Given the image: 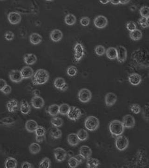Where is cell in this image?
<instances>
[{
  "mask_svg": "<svg viewBox=\"0 0 149 168\" xmlns=\"http://www.w3.org/2000/svg\"><path fill=\"white\" fill-rule=\"evenodd\" d=\"M37 60V58L36 55L33 53H28L24 56V61L28 65L35 64Z\"/></svg>",
  "mask_w": 149,
  "mask_h": 168,
  "instance_id": "22",
  "label": "cell"
},
{
  "mask_svg": "<svg viewBox=\"0 0 149 168\" xmlns=\"http://www.w3.org/2000/svg\"><path fill=\"white\" fill-rule=\"evenodd\" d=\"M147 24L148 27H149V16L147 18Z\"/></svg>",
  "mask_w": 149,
  "mask_h": 168,
  "instance_id": "61",
  "label": "cell"
},
{
  "mask_svg": "<svg viewBox=\"0 0 149 168\" xmlns=\"http://www.w3.org/2000/svg\"><path fill=\"white\" fill-rule=\"evenodd\" d=\"M129 37L132 40L136 41L142 38L143 37V33L141 31L137 29L134 31L130 32Z\"/></svg>",
  "mask_w": 149,
  "mask_h": 168,
  "instance_id": "31",
  "label": "cell"
},
{
  "mask_svg": "<svg viewBox=\"0 0 149 168\" xmlns=\"http://www.w3.org/2000/svg\"><path fill=\"white\" fill-rule=\"evenodd\" d=\"M66 82L65 79L62 77L56 78L54 82V85L56 89L60 90L62 86L65 85Z\"/></svg>",
  "mask_w": 149,
  "mask_h": 168,
  "instance_id": "35",
  "label": "cell"
},
{
  "mask_svg": "<svg viewBox=\"0 0 149 168\" xmlns=\"http://www.w3.org/2000/svg\"><path fill=\"white\" fill-rule=\"evenodd\" d=\"M129 144L128 139L125 136H119L115 139V145L116 148L120 151L126 150Z\"/></svg>",
  "mask_w": 149,
  "mask_h": 168,
  "instance_id": "4",
  "label": "cell"
},
{
  "mask_svg": "<svg viewBox=\"0 0 149 168\" xmlns=\"http://www.w3.org/2000/svg\"><path fill=\"white\" fill-rule=\"evenodd\" d=\"M116 48L118 52L117 60L118 62L120 63L125 62L127 57V51L126 49L122 46H118Z\"/></svg>",
  "mask_w": 149,
  "mask_h": 168,
  "instance_id": "11",
  "label": "cell"
},
{
  "mask_svg": "<svg viewBox=\"0 0 149 168\" xmlns=\"http://www.w3.org/2000/svg\"><path fill=\"white\" fill-rule=\"evenodd\" d=\"M21 167L22 168H33L34 166L32 164L28 162H24L22 163Z\"/></svg>",
  "mask_w": 149,
  "mask_h": 168,
  "instance_id": "52",
  "label": "cell"
},
{
  "mask_svg": "<svg viewBox=\"0 0 149 168\" xmlns=\"http://www.w3.org/2000/svg\"><path fill=\"white\" fill-rule=\"evenodd\" d=\"M94 24L95 27L98 29H104L107 26L108 21L105 16L99 15L94 19Z\"/></svg>",
  "mask_w": 149,
  "mask_h": 168,
  "instance_id": "10",
  "label": "cell"
},
{
  "mask_svg": "<svg viewBox=\"0 0 149 168\" xmlns=\"http://www.w3.org/2000/svg\"><path fill=\"white\" fill-rule=\"evenodd\" d=\"M82 115V112L80 109L75 106H72L70 107V109L67 115L71 121H76L80 119Z\"/></svg>",
  "mask_w": 149,
  "mask_h": 168,
  "instance_id": "7",
  "label": "cell"
},
{
  "mask_svg": "<svg viewBox=\"0 0 149 168\" xmlns=\"http://www.w3.org/2000/svg\"><path fill=\"white\" fill-rule=\"evenodd\" d=\"M122 123L123 126L126 129H132L135 126V119L132 115H126L122 118Z\"/></svg>",
  "mask_w": 149,
  "mask_h": 168,
  "instance_id": "9",
  "label": "cell"
},
{
  "mask_svg": "<svg viewBox=\"0 0 149 168\" xmlns=\"http://www.w3.org/2000/svg\"><path fill=\"white\" fill-rule=\"evenodd\" d=\"M68 88V84L66 83L65 85L62 86V88L60 90L62 91H65L67 90Z\"/></svg>",
  "mask_w": 149,
  "mask_h": 168,
  "instance_id": "58",
  "label": "cell"
},
{
  "mask_svg": "<svg viewBox=\"0 0 149 168\" xmlns=\"http://www.w3.org/2000/svg\"><path fill=\"white\" fill-rule=\"evenodd\" d=\"M80 24L82 26H87L90 24V19L87 16L83 17L80 20Z\"/></svg>",
  "mask_w": 149,
  "mask_h": 168,
  "instance_id": "48",
  "label": "cell"
},
{
  "mask_svg": "<svg viewBox=\"0 0 149 168\" xmlns=\"http://www.w3.org/2000/svg\"><path fill=\"white\" fill-rule=\"evenodd\" d=\"M130 1V0H120V4L126 5L128 4Z\"/></svg>",
  "mask_w": 149,
  "mask_h": 168,
  "instance_id": "57",
  "label": "cell"
},
{
  "mask_svg": "<svg viewBox=\"0 0 149 168\" xmlns=\"http://www.w3.org/2000/svg\"><path fill=\"white\" fill-rule=\"evenodd\" d=\"M109 128L112 136L115 137L122 135L125 129L122 122L117 120L112 121L110 123Z\"/></svg>",
  "mask_w": 149,
  "mask_h": 168,
  "instance_id": "2",
  "label": "cell"
},
{
  "mask_svg": "<svg viewBox=\"0 0 149 168\" xmlns=\"http://www.w3.org/2000/svg\"><path fill=\"white\" fill-rule=\"evenodd\" d=\"M35 134L37 136H42L45 135L46 130L42 126H39L35 131Z\"/></svg>",
  "mask_w": 149,
  "mask_h": 168,
  "instance_id": "45",
  "label": "cell"
},
{
  "mask_svg": "<svg viewBox=\"0 0 149 168\" xmlns=\"http://www.w3.org/2000/svg\"><path fill=\"white\" fill-rule=\"evenodd\" d=\"M55 158L58 162H62L66 159L67 154L66 150L62 148L58 147L54 150Z\"/></svg>",
  "mask_w": 149,
  "mask_h": 168,
  "instance_id": "8",
  "label": "cell"
},
{
  "mask_svg": "<svg viewBox=\"0 0 149 168\" xmlns=\"http://www.w3.org/2000/svg\"><path fill=\"white\" fill-rule=\"evenodd\" d=\"M20 111L23 115H28L31 111V107L27 100L23 99L21 100Z\"/></svg>",
  "mask_w": 149,
  "mask_h": 168,
  "instance_id": "24",
  "label": "cell"
},
{
  "mask_svg": "<svg viewBox=\"0 0 149 168\" xmlns=\"http://www.w3.org/2000/svg\"><path fill=\"white\" fill-rule=\"evenodd\" d=\"M45 135L42 136H37L36 137V140L38 143H42L45 140Z\"/></svg>",
  "mask_w": 149,
  "mask_h": 168,
  "instance_id": "51",
  "label": "cell"
},
{
  "mask_svg": "<svg viewBox=\"0 0 149 168\" xmlns=\"http://www.w3.org/2000/svg\"><path fill=\"white\" fill-rule=\"evenodd\" d=\"M78 98L80 102L86 103L90 101L92 98V93L87 88H82L78 92Z\"/></svg>",
  "mask_w": 149,
  "mask_h": 168,
  "instance_id": "5",
  "label": "cell"
},
{
  "mask_svg": "<svg viewBox=\"0 0 149 168\" xmlns=\"http://www.w3.org/2000/svg\"><path fill=\"white\" fill-rule=\"evenodd\" d=\"M139 12L142 17L147 18L149 16V7L147 6H142L139 10Z\"/></svg>",
  "mask_w": 149,
  "mask_h": 168,
  "instance_id": "43",
  "label": "cell"
},
{
  "mask_svg": "<svg viewBox=\"0 0 149 168\" xmlns=\"http://www.w3.org/2000/svg\"><path fill=\"white\" fill-rule=\"evenodd\" d=\"M70 107L67 103H62L59 106V114L63 115H67Z\"/></svg>",
  "mask_w": 149,
  "mask_h": 168,
  "instance_id": "37",
  "label": "cell"
},
{
  "mask_svg": "<svg viewBox=\"0 0 149 168\" xmlns=\"http://www.w3.org/2000/svg\"><path fill=\"white\" fill-rule=\"evenodd\" d=\"M33 94L35 96H40V91L38 89H35L34 91H33Z\"/></svg>",
  "mask_w": 149,
  "mask_h": 168,
  "instance_id": "55",
  "label": "cell"
},
{
  "mask_svg": "<svg viewBox=\"0 0 149 168\" xmlns=\"http://www.w3.org/2000/svg\"><path fill=\"white\" fill-rule=\"evenodd\" d=\"M18 165L16 159L12 157H9L5 160L4 167L6 168H16Z\"/></svg>",
  "mask_w": 149,
  "mask_h": 168,
  "instance_id": "27",
  "label": "cell"
},
{
  "mask_svg": "<svg viewBox=\"0 0 149 168\" xmlns=\"http://www.w3.org/2000/svg\"><path fill=\"white\" fill-rule=\"evenodd\" d=\"M77 72H78V70L77 68L74 65L69 66L67 70V73L70 77L75 76L77 74Z\"/></svg>",
  "mask_w": 149,
  "mask_h": 168,
  "instance_id": "39",
  "label": "cell"
},
{
  "mask_svg": "<svg viewBox=\"0 0 149 168\" xmlns=\"http://www.w3.org/2000/svg\"><path fill=\"white\" fill-rule=\"evenodd\" d=\"M9 78L12 82L16 83H19L23 79L21 71L18 70H13L10 71L9 74Z\"/></svg>",
  "mask_w": 149,
  "mask_h": 168,
  "instance_id": "15",
  "label": "cell"
},
{
  "mask_svg": "<svg viewBox=\"0 0 149 168\" xmlns=\"http://www.w3.org/2000/svg\"><path fill=\"white\" fill-rule=\"evenodd\" d=\"M99 2L100 3L105 5V4H108L109 2H110V0H99Z\"/></svg>",
  "mask_w": 149,
  "mask_h": 168,
  "instance_id": "60",
  "label": "cell"
},
{
  "mask_svg": "<svg viewBox=\"0 0 149 168\" xmlns=\"http://www.w3.org/2000/svg\"><path fill=\"white\" fill-rule=\"evenodd\" d=\"M142 115L145 121L149 122V104L144 105L143 108Z\"/></svg>",
  "mask_w": 149,
  "mask_h": 168,
  "instance_id": "42",
  "label": "cell"
},
{
  "mask_svg": "<svg viewBox=\"0 0 149 168\" xmlns=\"http://www.w3.org/2000/svg\"><path fill=\"white\" fill-rule=\"evenodd\" d=\"M45 1H46L47 2H52L53 1H54V0H45Z\"/></svg>",
  "mask_w": 149,
  "mask_h": 168,
  "instance_id": "62",
  "label": "cell"
},
{
  "mask_svg": "<svg viewBox=\"0 0 149 168\" xmlns=\"http://www.w3.org/2000/svg\"><path fill=\"white\" fill-rule=\"evenodd\" d=\"M128 80L131 85L136 86L139 85L141 82L142 77L138 73H132L129 75Z\"/></svg>",
  "mask_w": 149,
  "mask_h": 168,
  "instance_id": "18",
  "label": "cell"
},
{
  "mask_svg": "<svg viewBox=\"0 0 149 168\" xmlns=\"http://www.w3.org/2000/svg\"><path fill=\"white\" fill-rule=\"evenodd\" d=\"M64 21L66 24L69 26L75 24L76 22V18L75 15L72 14H68L65 16Z\"/></svg>",
  "mask_w": 149,
  "mask_h": 168,
  "instance_id": "32",
  "label": "cell"
},
{
  "mask_svg": "<svg viewBox=\"0 0 149 168\" xmlns=\"http://www.w3.org/2000/svg\"><path fill=\"white\" fill-rule=\"evenodd\" d=\"M130 109L132 113L135 114H138L141 111V107L138 104H131L130 106Z\"/></svg>",
  "mask_w": 149,
  "mask_h": 168,
  "instance_id": "44",
  "label": "cell"
},
{
  "mask_svg": "<svg viewBox=\"0 0 149 168\" xmlns=\"http://www.w3.org/2000/svg\"><path fill=\"white\" fill-rule=\"evenodd\" d=\"M49 73L44 69L37 70L33 76L32 83L34 85H42L49 80Z\"/></svg>",
  "mask_w": 149,
  "mask_h": 168,
  "instance_id": "1",
  "label": "cell"
},
{
  "mask_svg": "<svg viewBox=\"0 0 149 168\" xmlns=\"http://www.w3.org/2000/svg\"><path fill=\"white\" fill-rule=\"evenodd\" d=\"M18 100L16 99H12L8 101L6 107L9 112L14 113L18 108Z\"/></svg>",
  "mask_w": 149,
  "mask_h": 168,
  "instance_id": "19",
  "label": "cell"
},
{
  "mask_svg": "<svg viewBox=\"0 0 149 168\" xmlns=\"http://www.w3.org/2000/svg\"><path fill=\"white\" fill-rule=\"evenodd\" d=\"M11 91H12V88L11 86L7 85L2 90H1L2 92L4 94L8 95V94H10L11 93Z\"/></svg>",
  "mask_w": 149,
  "mask_h": 168,
  "instance_id": "50",
  "label": "cell"
},
{
  "mask_svg": "<svg viewBox=\"0 0 149 168\" xmlns=\"http://www.w3.org/2000/svg\"><path fill=\"white\" fill-rule=\"evenodd\" d=\"M106 55L107 58L110 60H114L117 58L118 52L116 48L111 47L108 48L106 50Z\"/></svg>",
  "mask_w": 149,
  "mask_h": 168,
  "instance_id": "25",
  "label": "cell"
},
{
  "mask_svg": "<svg viewBox=\"0 0 149 168\" xmlns=\"http://www.w3.org/2000/svg\"><path fill=\"white\" fill-rule=\"evenodd\" d=\"M100 122L98 119L94 116L87 117L84 121V126L90 131H94L98 129Z\"/></svg>",
  "mask_w": 149,
  "mask_h": 168,
  "instance_id": "3",
  "label": "cell"
},
{
  "mask_svg": "<svg viewBox=\"0 0 149 168\" xmlns=\"http://www.w3.org/2000/svg\"><path fill=\"white\" fill-rule=\"evenodd\" d=\"M31 104L35 109H40L44 106V100L40 96H34L31 100Z\"/></svg>",
  "mask_w": 149,
  "mask_h": 168,
  "instance_id": "13",
  "label": "cell"
},
{
  "mask_svg": "<svg viewBox=\"0 0 149 168\" xmlns=\"http://www.w3.org/2000/svg\"><path fill=\"white\" fill-rule=\"evenodd\" d=\"M49 134L52 137L55 139L60 138L62 136V132L61 130L59 129V128L54 127V126L50 129Z\"/></svg>",
  "mask_w": 149,
  "mask_h": 168,
  "instance_id": "30",
  "label": "cell"
},
{
  "mask_svg": "<svg viewBox=\"0 0 149 168\" xmlns=\"http://www.w3.org/2000/svg\"><path fill=\"white\" fill-rule=\"evenodd\" d=\"M118 100L117 95L113 93L110 92L105 96V103L107 107H112L115 105Z\"/></svg>",
  "mask_w": 149,
  "mask_h": 168,
  "instance_id": "14",
  "label": "cell"
},
{
  "mask_svg": "<svg viewBox=\"0 0 149 168\" xmlns=\"http://www.w3.org/2000/svg\"><path fill=\"white\" fill-rule=\"evenodd\" d=\"M38 125L36 121L33 120H29L26 122L25 125V129L29 133L35 132Z\"/></svg>",
  "mask_w": 149,
  "mask_h": 168,
  "instance_id": "21",
  "label": "cell"
},
{
  "mask_svg": "<svg viewBox=\"0 0 149 168\" xmlns=\"http://www.w3.org/2000/svg\"><path fill=\"white\" fill-rule=\"evenodd\" d=\"M68 164L69 166L71 168H76L79 165V163L75 156L69 157L68 161Z\"/></svg>",
  "mask_w": 149,
  "mask_h": 168,
  "instance_id": "41",
  "label": "cell"
},
{
  "mask_svg": "<svg viewBox=\"0 0 149 168\" xmlns=\"http://www.w3.org/2000/svg\"><path fill=\"white\" fill-rule=\"evenodd\" d=\"M75 158H76V160H77V162H78L79 164H81V163H83L84 161V160H85L84 159V157L83 156H82V155L79 154L77 155H75Z\"/></svg>",
  "mask_w": 149,
  "mask_h": 168,
  "instance_id": "53",
  "label": "cell"
},
{
  "mask_svg": "<svg viewBox=\"0 0 149 168\" xmlns=\"http://www.w3.org/2000/svg\"><path fill=\"white\" fill-rule=\"evenodd\" d=\"M67 155L69 156V157H72V156H74V152L73 151H71V150H69V151H68L67 152Z\"/></svg>",
  "mask_w": 149,
  "mask_h": 168,
  "instance_id": "59",
  "label": "cell"
},
{
  "mask_svg": "<svg viewBox=\"0 0 149 168\" xmlns=\"http://www.w3.org/2000/svg\"><path fill=\"white\" fill-rule=\"evenodd\" d=\"M8 21L12 24H19L22 20V16L17 12H11L8 15Z\"/></svg>",
  "mask_w": 149,
  "mask_h": 168,
  "instance_id": "12",
  "label": "cell"
},
{
  "mask_svg": "<svg viewBox=\"0 0 149 168\" xmlns=\"http://www.w3.org/2000/svg\"><path fill=\"white\" fill-rule=\"evenodd\" d=\"M42 36L37 33H33L30 35V41L32 45H37L40 44L42 41Z\"/></svg>",
  "mask_w": 149,
  "mask_h": 168,
  "instance_id": "26",
  "label": "cell"
},
{
  "mask_svg": "<svg viewBox=\"0 0 149 168\" xmlns=\"http://www.w3.org/2000/svg\"><path fill=\"white\" fill-rule=\"evenodd\" d=\"M138 24L144 28L148 27L147 24V18L144 17H141V18H139L138 21Z\"/></svg>",
  "mask_w": 149,
  "mask_h": 168,
  "instance_id": "49",
  "label": "cell"
},
{
  "mask_svg": "<svg viewBox=\"0 0 149 168\" xmlns=\"http://www.w3.org/2000/svg\"><path fill=\"white\" fill-rule=\"evenodd\" d=\"M100 163L98 159L97 158L90 157L87 159L86 161V166L87 168H97L100 165Z\"/></svg>",
  "mask_w": 149,
  "mask_h": 168,
  "instance_id": "29",
  "label": "cell"
},
{
  "mask_svg": "<svg viewBox=\"0 0 149 168\" xmlns=\"http://www.w3.org/2000/svg\"><path fill=\"white\" fill-rule=\"evenodd\" d=\"M79 154L83 156L84 159H87L92 155V149L88 146H82L80 148Z\"/></svg>",
  "mask_w": 149,
  "mask_h": 168,
  "instance_id": "20",
  "label": "cell"
},
{
  "mask_svg": "<svg viewBox=\"0 0 149 168\" xmlns=\"http://www.w3.org/2000/svg\"><path fill=\"white\" fill-rule=\"evenodd\" d=\"M76 134L80 141H84L87 140L89 137V133L88 132L84 129H80L77 131Z\"/></svg>",
  "mask_w": 149,
  "mask_h": 168,
  "instance_id": "34",
  "label": "cell"
},
{
  "mask_svg": "<svg viewBox=\"0 0 149 168\" xmlns=\"http://www.w3.org/2000/svg\"><path fill=\"white\" fill-rule=\"evenodd\" d=\"M74 57L76 61L78 62L82 60L84 55V48L83 44L81 43L76 44L74 48Z\"/></svg>",
  "mask_w": 149,
  "mask_h": 168,
  "instance_id": "6",
  "label": "cell"
},
{
  "mask_svg": "<svg viewBox=\"0 0 149 168\" xmlns=\"http://www.w3.org/2000/svg\"><path fill=\"white\" fill-rule=\"evenodd\" d=\"M48 113L51 116H56L59 114V106L56 104L51 105L48 109Z\"/></svg>",
  "mask_w": 149,
  "mask_h": 168,
  "instance_id": "28",
  "label": "cell"
},
{
  "mask_svg": "<svg viewBox=\"0 0 149 168\" xmlns=\"http://www.w3.org/2000/svg\"><path fill=\"white\" fill-rule=\"evenodd\" d=\"M41 147L38 143L33 142L29 146V150L31 154L37 155L40 152Z\"/></svg>",
  "mask_w": 149,
  "mask_h": 168,
  "instance_id": "33",
  "label": "cell"
},
{
  "mask_svg": "<svg viewBox=\"0 0 149 168\" xmlns=\"http://www.w3.org/2000/svg\"><path fill=\"white\" fill-rule=\"evenodd\" d=\"M63 34L59 29H54L50 34V38L54 42H59L62 39Z\"/></svg>",
  "mask_w": 149,
  "mask_h": 168,
  "instance_id": "17",
  "label": "cell"
},
{
  "mask_svg": "<svg viewBox=\"0 0 149 168\" xmlns=\"http://www.w3.org/2000/svg\"><path fill=\"white\" fill-rule=\"evenodd\" d=\"M21 72L23 79L31 78L34 74V70L29 66H25L23 67L21 69Z\"/></svg>",
  "mask_w": 149,
  "mask_h": 168,
  "instance_id": "16",
  "label": "cell"
},
{
  "mask_svg": "<svg viewBox=\"0 0 149 168\" xmlns=\"http://www.w3.org/2000/svg\"><path fill=\"white\" fill-rule=\"evenodd\" d=\"M68 142L69 145L72 147L76 146L80 142V140L75 133H69L67 137Z\"/></svg>",
  "mask_w": 149,
  "mask_h": 168,
  "instance_id": "23",
  "label": "cell"
},
{
  "mask_svg": "<svg viewBox=\"0 0 149 168\" xmlns=\"http://www.w3.org/2000/svg\"><path fill=\"white\" fill-rule=\"evenodd\" d=\"M126 28L130 32L134 31L137 29L136 24L133 21H129L127 23Z\"/></svg>",
  "mask_w": 149,
  "mask_h": 168,
  "instance_id": "46",
  "label": "cell"
},
{
  "mask_svg": "<svg viewBox=\"0 0 149 168\" xmlns=\"http://www.w3.org/2000/svg\"><path fill=\"white\" fill-rule=\"evenodd\" d=\"M51 123L54 127L60 128L63 125V121L61 118L54 117L51 120Z\"/></svg>",
  "mask_w": 149,
  "mask_h": 168,
  "instance_id": "36",
  "label": "cell"
},
{
  "mask_svg": "<svg viewBox=\"0 0 149 168\" xmlns=\"http://www.w3.org/2000/svg\"><path fill=\"white\" fill-rule=\"evenodd\" d=\"M4 37L7 40L10 41H12L15 38V35L13 32L11 31H8L5 33Z\"/></svg>",
  "mask_w": 149,
  "mask_h": 168,
  "instance_id": "47",
  "label": "cell"
},
{
  "mask_svg": "<svg viewBox=\"0 0 149 168\" xmlns=\"http://www.w3.org/2000/svg\"><path fill=\"white\" fill-rule=\"evenodd\" d=\"M0 1H5V0H0Z\"/></svg>",
  "mask_w": 149,
  "mask_h": 168,
  "instance_id": "63",
  "label": "cell"
},
{
  "mask_svg": "<svg viewBox=\"0 0 149 168\" xmlns=\"http://www.w3.org/2000/svg\"><path fill=\"white\" fill-rule=\"evenodd\" d=\"M110 2L113 5H119L120 4V0H110Z\"/></svg>",
  "mask_w": 149,
  "mask_h": 168,
  "instance_id": "56",
  "label": "cell"
},
{
  "mask_svg": "<svg viewBox=\"0 0 149 168\" xmlns=\"http://www.w3.org/2000/svg\"><path fill=\"white\" fill-rule=\"evenodd\" d=\"M51 167V161L48 157H45L42 159L39 164V168H48Z\"/></svg>",
  "mask_w": 149,
  "mask_h": 168,
  "instance_id": "38",
  "label": "cell"
},
{
  "mask_svg": "<svg viewBox=\"0 0 149 168\" xmlns=\"http://www.w3.org/2000/svg\"><path fill=\"white\" fill-rule=\"evenodd\" d=\"M95 52L97 55L102 56L105 53V48L102 45H98L95 48Z\"/></svg>",
  "mask_w": 149,
  "mask_h": 168,
  "instance_id": "40",
  "label": "cell"
},
{
  "mask_svg": "<svg viewBox=\"0 0 149 168\" xmlns=\"http://www.w3.org/2000/svg\"><path fill=\"white\" fill-rule=\"evenodd\" d=\"M7 85V82L4 79H0V91H1Z\"/></svg>",
  "mask_w": 149,
  "mask_h": 168,
  "instance_id": "54",
  "label": "cell"
}]
</instances>
